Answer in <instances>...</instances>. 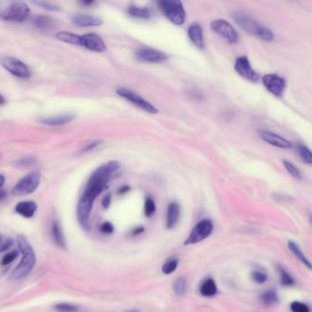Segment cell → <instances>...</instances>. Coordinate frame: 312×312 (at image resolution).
Listing matches in <instances>:
<instances>
[{
  "mask_svg": "<svg viewBox=\"0 0 312 312\" xmlns=\"http://www.w3.org/2000/svg\"><path fill=\"white\" fill-rule=\"evenodd\" d=\"M120 166V163L116 160H111L101 165L90 177L83 193L93 200H95V198L98 197L107 185L111 175L118 170Z\"/></svg>",
  "mask_w": 312,
  "mask_h": 312,
  "instance_id": "6da1fadb",
  "label": "cell"
},
{
  "mask_svg": "<svg viewBox=\"0 0 312 312\" xmlns=\"http://www.w3.org/2000/svg\"><path fill=\"white\" fill-rule=\"evenodd\" d=\"M16 244L19 251L23 255V258H21L19 264L16 266V269L11 272L9 276L10 281H17L25 278L31 272L36 264V255L26 236L23 235H18L16 236Z\"/></svg>",
  "mask_w": 312,
  "mask_h": 312,
  "instance_id": "7a4b0ae2",
  "label": "cell"
},
{
  "mask_svg": "<svg viewBox=\"0 0 312 312\" xmlns=\"http://www.w3.org/2000/svg\"><path fill=\"white\" fill-rule=\"evenodd\" d=\"M30 9L23 1H0V19L12 23H21L27 20Z\"/></svg>",
  "mask_w": 312,
  "mask_h": 312,
  "instance_id": "3957f363",
  "label": "cell"
},
{
  "mask_svg": "<svg viewBox=\"0 0 312 312\" xmlns=\"http://www.w3.org/2000/svg\"><path fill=\"white\" fill-rule=\"evenodd\" d=\"M234 19L240 27L247 31V33L255 35L265 41H272L274 38V35L272 31L268 27H263L251 16L243 12H236L234 14Z\"/></svg>",
  "mask_w": 312,
  "mask_h": 312,
  "instance_id": "277c9868",
  "label": "cell"
},
{
  "mask_svg": "<svg viewBox=\"0 0 312 312\" xmlns=\"http://www.w3.org/2000/svg\"><path fill=\"white\" fill-rule=\"evenodd\" d=\"M159 5L164 16L173 24L180 26L185 21L186 13L181 1L164 0L160 1Z\"/></svg>",
  "mask_w": 312,
  "mask_h": 312,
  "instance_id": "5b68a950",
  "label": "cell"
},
{
  "mask_svg": "<svg viewBox=\"0 0 312 312\" xmlns=\"http://www.w3.org/2000/svg\"><path fill=\"white\" fill-rule=\"evenodd\" d=\"M39 182L40 174L36 171L31 172L17 181L11 192L16 196H25L31 194L38 189Z\"/></svg>",
  "mask_w": 312,
  "mask_h": 312,
  "instance_id": "8992f818",
  "label": "cell"
},
{
  "mask_svg": "<svg viewBox=\"0 0 312 312\" xmlns=\"http://www.w3.org/2000/svg\"><path fill=\"white\" fill-rule=\"evenodd\" d=\"M214 230V225L213 223L208 219H204L201 222H199L197 225L192 228V232L190 236L187 237L185 245H195L200 242L203 241L207 237L212 235Z\"/></svg>",
  "mask_w": 312,
  "mask_h": 312,
  "instance_id": "52a82bcc",
  "label": "cell"
},
{
  "mask_svg": "<svg viewBox=\"0 0 312 312\" xmlns=\"http://www.w3.org/2000/svg\"><path fill=\"white\" fill-rule=\"evenodd\" d=\"M93 202L92 198L88 197L87 195L82 194L77 206V219L82 229L84 231L90 230L89 219L93 210Z\"/></svg>",
  "mask_w": 312,
  "mask_h": 312,
  "instance_id": "ba28073f",
  "label": "cell"
},
{
  "mask_svg": "<svg viewBox=\"0 0 312 312\" xmlns=\"http://www.w3.org/2000/svg\"><path fill=\"white\" fill-rule=\"evenodd\" d=\"M116 93L122 98L126 99L127 101L131 102L132 104H135L137 107L141 108L148 113H150V114H157L158 113V110L154 105L150 104L147 100L143 99L137 93H134L131 90H128L126 88H119L116 90Z\"/></svg>",
  "mask_w": 312,
  "mask_h": 312,
  "instance_id": "9c48e42d",
  "label": "cell"
},
{
  "mask_svg": "<svg viewBox=\"0 0 312 312\" xmlns=\"http://www.w3.org/2000/svg\"><path fill=\"white\" fill-rule=\"evenodd\" d=\"M1 63L5 70L9 71L11 74L22 78V79H27L30 76V70L27 67L26 63L23 61L15 58V57H5L1 60Z\"/></svg>",
  "mask_w": 312,
  "mask_h": 312,
  "instance_id": "30bf717a",
  "label": "cell"
},
{
  "mask_svg": "<svg viewBox=\"0 0 312 312\" xmlns=\"http://www.w3.org/2000/svg\"><path fill=\"white\" fill-rule=\"evenodd\" d=\"M211 27L214 32L219 34L230 43H236L238 41V34L229 22L224 19H217L212 22Z\"/></svg>",
  "mask_w": 312,
  "mask_h": 312,
  "instance_id": "8fae6325",
  "label": "cell"
},
{
  "mask_svg": "<svg viewBox=\"0 0 312 312\" xmlns=\"http://www.w3.org/2000/svg\"><path fill=\"white\" fill-rule=\"evenodd\" d=\"M136 59L141 62H152L160 63L168 59V56L164 52L152 49V48H142L136 52Z\"/></svg>",
  "mask_w": 312,
  "mask_h": 312,
  "instance_id": "7c38bea8",
  "label": "cell"
},
{
  "mask_svg": "<svg viewBox=\"0 0 312 312\" xmlns=\"http://www.w3.org/2000/svg\"><path fill=\"white\" fill-rule=\"evenodd\" d=\"M235 69L239 75L251 82H257L259 79L258 72L253 70L247 56H241L236 59Z\"/></svg>",
  "mask_w": 312,
  "mask_h": 312,
  "instance_id": "4fadbf2b",
  "label": "cell"
},
{
  "mask_svg": "<svg viewBox=\"0 0 312 312\" xmlns=\"http://www.w3.org/2000/svg\"><path fill=\"white\" fill-rule=\"evenodd\" d=\"M265 87L275 96H281L285 90L286 82L283 78L276 74H267L262 78Z\"/></svg>",
  "mask_w": 312,
  "mask_h": 312,
  "instance_id": "5bb4252c",
  "label": "cell"
},
{
  "mask_svg": "<svg viewBox=\"0 0 312 312\" xmlns=\"http://www.w3.org/2000/svg\"><path fill=\"white\" fill-rule=\"evenodd\" d=\"M82 47L85 49L95 51V52H104L106 51V45L104 43V39L95 33H87L82 35Z\"/></svg>",
  "mask_w": 312,
  "mask_h": 312,
  "instance_id": "9a60e30c",
  "label": "cell"
},
{
  "mask_svg": "<svg viewBox=\"0 0 312 312\" xmlns=\"http://www.w3.org/2000/svg\"><path fill=\"white\" fill-rule=\"evenodd\" d=\"M71 22L77 27H98L103 24V20L98 16L77 13L71 17Z\"/></svg>",
  "mask_w": 312,
  "mask_h": 312,
  "instance_id": "2e32d148",
  "label": "cell"
},
{
  "mask_svg": "<svg viewBox=\"0 0 312 312\" xmlns=\"http://www.w3.org/2000/svg\"><path fill=\"white\" fill-rule=\"evenodd\" d=\"M75 119V115L72 114H63V115L47 116L38 119V122L46 126H64L71 123Z\"/></svg>",
  "mask_w": 312,
  "mask_h": 312,
  "instance_id": "e0dca14e",
  "label": "cell"
},
{
  "mask_svg": "<svg viewBox=\"0 0 312 312\" xmlns=\"http://www.w3.org/2000/svg\"><path fill=\"white\" fill-rule=\"evenodd\" d=\"M260 136L263 138L264 141L277 148H290L292 146V144L289 140L271 132L262 131L260 133Z\"/></svg>",
  "mask_w": 312,
  "mask_h": 312,
  "instance_id": "ac0fdd59",
  "label": "cell"
},
{
  "mask_svg": "<svg viewBox=\"0 0 312 312\" xmlns=\"http://www.w3.org/2000/svg\"><path fill=\"white\" fill-rule=\"evenodd\" d=\"M38 210L37 203L33 201H24L17 203L15 212L24 218H32Z\"/></svg>",
  "mask_w": 312,
  "mask_h": 312,
  "instance_id": "d6986e66",
  "label": "cell"
},
{
  "mask_svg": "<svg viewBox=\"0 0 312 312\" xmlns=\"http://www.w3.org/2000/svg\"><path fill=\"white\" fill-rule=\"evenodd\" d=\"M181 215L180 206L177 203H171L168 206L167 210V219H166V226L168 229H172L177 223L179 222Z\"/></svg>",
  "mask_w": 312,
  "mask_h": 312,
  "instance_id": "ffe728a7",
  "label": "cell"
},
{
  "mask_svg": "<svg viewBox=\"0 0 312 312\" xmlns=\"http://www.w3.org/2000/svg\"><path fill=\"white\" fill-rule=\"evenodd\" d=\"M188 34L192 43L197 46L198 48L203 49L204 47V39H203V28L201 27V25H199L198 23H194L191 25V27H189Z\"/></svg>",
  "mask_w": 312,
  "mask_h": 312,
  "instance_id": "44dd1931",
  "label": "cell"
},
{
  "mask_svg": "<svg viewBox=\"0 0 312 312\" xmlns=\"http://www.w3.org/2000/svg\"><path fill=\"white\" fill-rule=\"evenodd\" d=\"M55 37L58 40L62 41V42L82 47V35H78V34H74V33L66 32V31H60V32L56 33Z\"/></svg>",
  "mask_w": 312,
  "mask_h": 312,
  "instance_id": "7402d4cb",
  "label": "cell"
},
{
  "mask_svg": "<svg viewBox=\"0 0 312 312\" xmlns=\"http://www.w3.org/2000/svg\"><path fill=\"white\" fill-rule=\"evenodd\" d=\"M200 293L205 298H211L217 294V286L213 279L204 280L200 286Z\"/></svg>",
  "mask_w": 312,
  "mask_h": 312,
  "instance_id": "603a6c76",
  "label": "cell"
},
{
  "mask_svg": "<svg viewBox=\"0 0 312 312\" xmlns=\"http://www.w3.org/2000/svg\"><path fill=\"white\" fill-rule=\"evenodd\" d=\"M33 22H34V25L41 30H50L55 27L54 19L46 15L35 16Z\"/></svg>",
  "mask_w": 312,
  "mask_h": 312,
  "instance_id": "cb8c5ba5",
  "label": "cell"
},
{
  "mask_svg": "<svg viewBox=\"0 0 312 312\" xmlns=\"http://www.w3.org/2000/svg\"><path fill=\"white\" fill-rule=\"evenodd\" d=\"M51 235H52V238L54 240L55 244L58 247L65 248V239H64V236L62 234L60 223L57 220H55L54 222L52 223V225H51Z\"/></svg>",
  "mask_w": 312,
  "mask_h": 312,
  "instance_id": "d4e9b609",
  "label": "cell"
},
{
  "mask_svg": "<svg viewBox=\"0 0 312 312\" xmlns=\"http://www.w3.org/2000/svg\"><path fill=\"white\" fill-rule=\"evenodd\" d=\"M288 245H289L290 250L294 254V256H295L301 262L304 264V265L307 267L308 269H312V264L310 262V260L304 256V254L302 253L301 248L298 247V245L292 241L289 242Z\"/></svg>",
  "mask_w": 312,
  "mask_h": 312,
  "instance_id": "484cf974",
  "label": "cell"
},
{
  "mask_svg": "<svg viewBox=\"0 0 312 312\" xmlns=\"http://www.w3.org/2000/svg\"><path fill=\"white\" fill-rule=\"evenodd\" d=\"M260 299L262 303L266 306H273L278 304L280 302L279 295L274 290H269L264 292L263 294L260 296Z\"/></svg>",
  "mask_w": 312,
  "mask_h": 312,
  "instance_id": "4316f807",
  "label": "cell"
},
{
  "mask_svg": "<svg viewBox=\"0 0 312 312\" xmlns=\"http://www.w3.org/2000/svg\"><path fill=\"white\" fill-rule=\"evenodd\" d=\"M128 14L130 16L137 18H150L151 17V12L146 7H139V6H130L128 8Z\"/></svg>",
  "mask_w": 312,
  "mask_h": 312,
  "instance_id": "83f0119b",
  "label": "cell"
},
{
  "mask_svg": "<svg viewBox=\"0 0 312 312\" xmlns=\"http://www.w3.org/2000/svg\"><path fill=\"white\" fill-rule=\"evenodd\" d=\"M186 280L184 277H180L173 283V291L176 295L183 296L186 292Z\"/></svg>",
  "mask_w": 312,
  "mask_h": 312,
  "instance_id": "f1b7e54d",
  "label": "cell"
},
{
  "mask_svg": "<svg viewBox=\"0 0 312 312\" xmlns=\"http://www.w3.org/2000/svg\"><path fill=\"white\" fill-rule=\"evenodd\" d=\"M179 261L177 258H171L165 262L162 266V273L165 275H170L174 273L178 268Z\"/></svg>",
  "mask_w": 312,
  "mask_h": 312,
  "instance_id": "f546056e",
  "label": "cell"
},
{
  "mask_svg": "<svg viewBox=\"0 0 312 312\" xmlns=\"http://www.w3.org/2000/svg\"><path fill=\"white\" fill-rule=\"evenodd\" d=\"M298 151L300 153L301 158L303 159V161L308 164H312V151L304 145H299L298 146Z\"/></svg>",
  "mask_w": 312,
  "mask_h": 312,
  "instance_id": "4dcf8cb0",
  "label": "cell"
},
{
  "mask_svg": "<svg viewBox=\"0 0 312 312\" xmlns=\"http://www.w3.org/2000/svg\"><path fill=\"white\" fill-rule=\"evenodd\" d=\"M280 280H281V285L284 287H290L295 284V281L291 275L289 274L285 269H280Z\"/></svg>",
  "mask_w": 312,
  "mask_h": 312,
  "instance_id": "1f68e13d",
  "label": "cell"
},
{
  "mask_svg": "<svg viewBox=\"0 0 312 312\" xmlns=\"http://www.w3.org/2000/svg\"><path fill=\"white\" fill-rule=\"evenodd\" d=\"M144 212H145V215L147 217H151L155 214V212H156V204H155L153 200L151 198H146L145 206H144Z\"/></svg>",
  "mask_w": 312,
  "mask_h": 312,
  "instance_id": "d6a6232c",
  "label": "cell"
},
{
  "mask_svg": "<svg viewBox=\"0 0 312 312\" xmlns=\"http://www.w3.org/2000/svg\"><path fill=\"white\" fill-rule=\"evenodd\" d=\"M284 166H285L286 170H288V172H289L293 178L299 179V180L302 179V173H301V171L299 170V169L297 168L295 165L292 164L291 162L288 161V160H285V161H284Z\"/></svg>",
  "mask_w": 312,
  "mask_h": 312,
  "instance_id": "836d02e7",
  "label": "cell"
},
{
  "mask_svg": "<svg viewBox=\"0 0 312 312\" xmlns=\"http://www.w3.org/2000/svg\"><path fill=\"white\" fill-rule=\"evenodd\" d=\"M18 255H19V253H18L17 250H13L11 252L6 253L5 256L1 259V265L4 266V267L10 265L15 259L17 258Z\"/></svg>",
  "mask_w": 312,
  "mask_h": 312,
  "instance_id": "e575fe53",
  "label": "cell"
},
{
  "mask_svg": "<svg viewBox=\"0 0 312 312\" xmlns=\"http://www.w3.org/2000/svg\"><path fill=\"white\" fill-rule=\"evenodd\" d=\"M36 161H37V159H35L34 157H27V158L17 160L15 163V167L19 168V169L28 168V167H31L32 165L35 164Z\"/></svg>",
  "mask_w": 312,
  "mask_h": 312,
  "instance_id": "d590c367",
  "label": "cell"
},
{
  "mask_svg": "<svg viewBox=\"0 0 312 312\" xmlns=\"http://www.w3.org/2000/svg\"><path fill=\"white\" fill-rule=\"evenodd\" d=\"M291 310L292 312H310L311 310L307 304L301 302H292L291 304Z\"/></svg>",
  "mask_w": 312,
  "mask_h": 312,
  "instance_id": "8d00e7d4",
  "label": "cell"
},
{
  "mask_svg": "<svg viewBox=\"0 0 312 312\" xmlns=\"http://www.w3.org/2000/svg\"><path fill=\"white\" fill-rule=\"evenodd\" d=\"M33 4L38 5L40 7H42L44 9L49 11H58L60 10V7L59 5H54V4H51L49 2L47 1H34Z\"/></svg>",
  "mask_w": 312,
  "mask_h": 312,
  "instance_id": "74e56055",
  "label": "cell"
},
{
  "mask_svg": "<svg viewBox=\"0 0 312 312\" xmlns=\"http://www.w3.org/2000/svg\"><path fill=\"white\" fill-rule=\"evenodd\" d=\"M55 309L60 312H76L78 308L74 305L71 304H67V303H60L55 305Z\"/></svg>",
  "mask_w": 312,
  "mask_h": 312,
  "instance_id": "f35d334b",
  "label": "cell"
},
{
  "mask_svg": "<svg viewBox=\"0 0 312 312\" xmlns=\"http://www.w3.org/2000/svg\"><path fill=\"white\" fill-rule=\"evenodd\" d=\"M252 279L258 284H264L268 280V276L265 274V273H262L260 271L256 270V271H253L252 272Z\"/></svg>",
  "mask_w": 312,
  "mask_h": 312,
  "instance_id": "ab89813d",
  "label": "cell"
},
{
  "mask_svg": "<svg viewBox=\"0 0 312 312\" xmlns=\"http://www.w3.org/2000/svg\"><path fill=\"white\" fill-rule=\"evenodd\" d=\"M114 231L115 227L110 222H104L100 226V232L104 235H111L114 233Z\"/></svg>",
  "mask_w": 312,
  "mask_h": 312,
  "instance_id": "60d3db41",
  "label": "cell"
},
{
  "mask_svg": "<svg viewBox=\"0 0 312 312\" xmlns=\"http://www.w3.org/2000/svg\"><path fill=\"white\" fill-rule=\"evenodd\" d=\"M101 144H102V141H100V140L93 141V142L91 143V144H89L87 146L83 147V148H82L81 151H82V153L89 152V151H91V150H93V149H95V148H98L99 146H100Z\"/></svg>",
  "mask_w": 312,
  "mask_h": 312,
  "instance_id": "b9f144b4",
  "label": "cell"
},
{
  "mask_svg": "<svg viewBox=\"0 0 312 312\" xmlns=\"http://www.w3.org/2000/svg\"><path fill=\"white\" fill-rule=\"evenodd\" d=\"M111 202H112V196H111V194H110V193L105 194L104 198H103V200H102V205H103L104 209L109 208Z\"/></svg>",
  "mask_w": 312,
  "mask_h": 312,
  "instance_id": "7bdbcfd3",
  "label": "cell"
},
{
  "mask_svg": "<svg viewBox=\"0 0 312 312\" xmlns=\"http://www.w3.org/2000/svg\"><path fill=\"white\" fill-rule=\"evenodd\" d=\"M13 240L9 238V239H7L6 241L4 243V244H2L1 245V247H0V253L5 252L6 250H8L9 248H10L11 246H13Z\"/></svg>",
  "mask_w": 312,
  "mask_h": 312,
  "instance_id": "ee69618b",
  "label": "cell"
},
{
  "mask_svg": "<svg viewBox=\"0 0 312 312\" xmlns=\"http://www.w3.org/2000/svg\"><path fill=\"white\" fill-rule=\"evenodd\" d=\"M144 231H145V228L142 227V226H139V227H137V228L133 230V232H132V235H133V236H138V235H140V234L144 233Z\"/></svg>",
  "mask_w": 312,
  "mask_h": 312,
  "instance_id": "f6af8a7d",
  "label": "cell"
},
{
  "mask_svg": "<svg viewBox=\"0 0 312 312\" xmlns=\"http://www.w3.org/2000/svg\"><path fill=\"white\" fill-rule=\"evenodd\" d=\"M129 191H130V187L123 186L118 190V194H125V193L129 192Z\"/></svg>",
  "mask_w": 312,
  "mask_h": 312,
  "instance_id": "bcb514c9",
  "label": "cell"
},
{
  "mask_svg": "<svg viewBox=\"0 0 312 312\" xmlns=\"http://www.w3.org/2000/svg\"><path fill=\"white\" fill-rule=\"evenodd\" d=\"M5 178L3 175H0V188L5 184Z\"/></svg>",
  "mask_w": 312,
  "mask_h": 312,
  "instance_id": "7dc6e473",
  "label": "cell"
},
{
  "mask_svg": "<svg viewBox=\"0 0 312 312\" xmlns=\"http://www.w3.org/2000/svg\"><path fill=\"white\" fill-rule=\"evenodd\" d=\"M5 104V99L1 93H0V105H3Z\"/></svg>",
  "mask_w": 312,
  "mask_h": 312,
  "instance_id": "c3c4849f",
  "label": "cell"
},
{
  "mask_svg": "<svg viewBox=\"0 0 312 312\" xmlns=\"http://www.w3.org/2000/svg\"><path fill=\"white\" fill-rule=\"evenodd\" d=\"M81 3H82V5H90L93 4V1H82Z\"/></svg>",
  "mask_w": 312,
  "mask_h": 312,
  "instance_id": "681fc988",
  "label": "cell"
},
{
  "mask_svg": "<svg viewBox=\"0 0 312 312\" xmlns=\"http://www.w3.org/2000/svg\"><path fill=\"white\" fill-rule=\"evenodd\" d=\"M5 196V192L3 191H0V200H2Z\"/></svg>",
  "mask_w": 312,
  "mask_h": 312,
  "instance_id": "f907efd6",
  "label": "cell"
},
{
  "mask_svg": "<svg viewBox=\"0 0 312 312\" xmlns=\"http://www.w3.org/2000/svg\"><path fill=\"white\" fill-rule=\"evenodd\" d=\"M0 241H1V236H0Z\"/></svg>",
  "mask_w": 312,
  "mask_h": 312,
  "instance_id": "816d5d0a",
  "label": "cell"
}]
</instances>
